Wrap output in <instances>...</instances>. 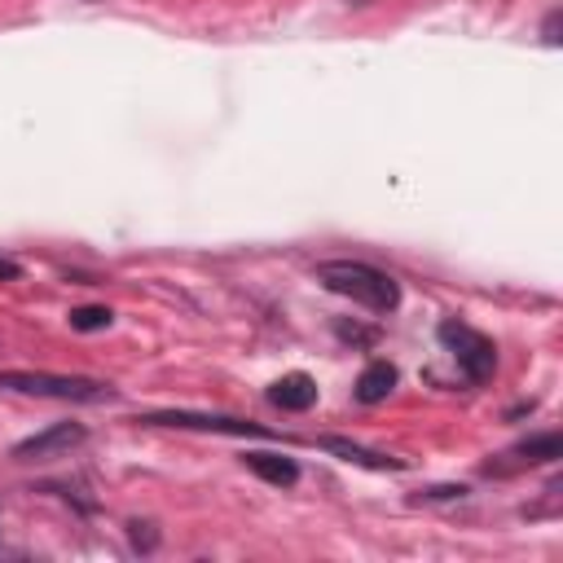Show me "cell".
I'll return each mask as SVG.
<instances>
[{
	"instance_id": "obj_1",
	"label": "cell",
	"mask_w": 563,
	"mask_h": 563,
	"mask_svg": "<svg viewBox=\"0 0 563 563\" xmlns=\"http://www.w3.org/2000/svg\"><path fill=\"white\" fill-rule=\"evenodd\" d=\"M317 282L369 312H391L400 303V286L383 268L361 264V260H325V264H317Z\"/></svg>"
},
{
	"instance_id": "obj_2",
	"label": "cell",
	"mask_w": 563,
	"mask_h": 563,
	"mask_svg": "<svg viewBox=\"0 0 563 563\" xmlns=\"http://www.w3.org/2000/svg\"><path fill=\"white\" fill-rule=\"evenodd\" d=\"M0 387L4 391H22V396H53V400H110L114 391L97 378H79V374H44V369H0Z\"/></svg>"
},
{
	"instance_id": "obj_3",
	"label": "cell",
	"mask_w": 563,
	"mask_h": 563,
	"mask_svg": "<svg viewBox=\"0 0 563 563\" xmlns=\"http://www.w3.org/2000/svg\"><path fill=\"white\" fill-rule=\"evenodd\" d=\"M440 343L449 347V356L457 361V369L471 378V383H488L493 369H497V347L488 334H479L475 325L466 321H440Z\"/></svg>"
},
{
	"instance_id": "obj_4",
	"label": "cell",
	"mask_w": 563,
	"mask_h": 563,
	"mask_svg": "<svg viewBox=\"0 0 563 563\" xmlns=\"http://www.w3.org/2000/svg\"><path fill=\"white\" fill-rule=\"evenodd\" d=\"M141 422L150 427H180V431H220V435H273L255 422H242V418H220V413H185V409H172V413H145Z\"/></svg>"
},
{
	"instance_id": "obj_5",
	"label": "cell",
	"mask_w": 563,
	"mask_h": 563,
	"mask_svg": "<svg viewBox=\"0 0 563 563\" xmlns=\"http://www.w3.org/2000/svg\"><path fill=\"white\" fill-rule=\"evenodd\" d=\"M84 427L79 422H53V427H44L40 435H31V440H22V444H13V457L18 462H35V457H57V453H70L75 444H84Z\"/></svg>"
},
{
	"instance_id": "obj_6",
	"label": "cell",
	"mask_w": 563,
	"mask_h": 563,
	"mask_svg": "<svg viewBox=\"0 0 563 563\" xmlns=\"http://www.w3.org/2000/svg\"><path fill=\"white\" fill-rule=\"evenodd\" d=\"M268 400L277 409H290V413H303L317 405V383L308 374H282L273 387H268Z\"/></svg>"
},
{
	"instance_id": "obj_7",
	"label": "cell",
	"mask_w": 563,
	"mask_h": 563,
	"mask_svg": "<svg viewBox=\"0 0 563 563\" xmlns=\"http://www.w3.org/2000/svg\"><path fill=\"white\" fill-rule=\"evenodd\" d=\"M391 387H396V365L391 361H369L361 369V378H356V400L361 405H378V400L391 396Z\"/></svg>"
},
{
	"instance_id": "obj_8",
	"label": "cell",
	"mask_w": 563,
	"mask_h": 563,
	"mask_svg": "<svg viewBox=\"0 0 563 563\" xmlns=\"http://www.w3.org/2000/svg\"><path fill=\"white\" fill-rule=\"evenodd\" d=\"M242 462H246V471H255L260 479H268V484H277V488H286V484L299 479V466H295L290 457H282V453H246Z\"/></svg>"
},
{
	"instance_id": "obj_9",
	"label": "cell",
	"mask_w": 563,
	"mask_h": 563,
	"mask_svg": "<svg viewBox=\"0 0 563 563\" xmlns=\"http://www.w3.org/2000/svg\"><path fill=\"white\" fill-rule=\"evenodd\" d=\"M325 449H334L339 457H347V462H356V466H374V471H400V462H396V457H387V453H369V449L347 444V440H325Z\"/></svg>"
},
{
	"instance_id": "obj_10",
	"label": "cell",
	"mask_w": 563,
	"mask_h": 563,
	"mask_svg": "<svg viewBox=\"0 0 563 563\" xmlns=\"http://www.w3.org/2000/svg\"><path fill=\"white\" fill-rule=\"evenodd\" d=\"M559 453H563V440H559L554 431L532 435V440H523V444L515 449V457H519V462H554Z\"/></svg>"
},
{
	"instance_id": "obj_11",
	"label": "cell",
	"mask_w": 563,
	"mask_h": 563,
	"mask_svg": "<svg viewBox=\"0 0 563 563\" xmlns=\"http://www.w3.org/2000/svg\"><path fill=\"white\" fill-rule=\"evenodd\" d=\"M70 325L84 330V334L106 330V325H110V308H75V312H70Z\"/></svg>"
},
{
	"instance_id": "obj_12",
	"label": "cell",
	"mask_w": 563,
	"mask_h": 563,
	"mask_svg": "<svg viewBox=\"0 0 563 563\" xmlns=\"http://www.w3.org/2000/svg\"><path fill=\"white\" fill-rule=\"evenodd\" d=\"M13 277H22V268L13 260H0V282H13Z\"/></svg>"
},
{
	"instance_id": "obj_13",
	"label": "cell",
	"mask_w": 563,
	"mask_h": 563,
	"mask_svg": "<svg viewBox=\"0 0 563 563\" xmlns=\"http://www.w3.org/2000/svg\"><path fill=\"white\" fill-rule=\"evenodd\" d=\"M554 31H559V13H550V18H545V44H559V35H554Z\"/></svg>"
}]
</instances>
